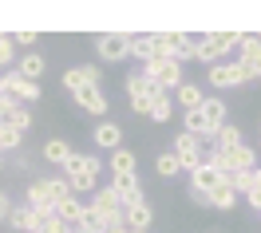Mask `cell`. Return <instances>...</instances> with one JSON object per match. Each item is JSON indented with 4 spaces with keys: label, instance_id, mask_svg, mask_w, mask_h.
<instances>
[{
    "label": "cell",
    "instance_id": "obj_1",
    "mask_svg": "<svg viewBox=\"0 0 261 233\" xmlns=\"http://www.w3.org/2000/svg\"><path fill=\"white\" fill-rule=\"evenodd\" d=\"M67 194H71V186H67V178H36L32 186H28V194H24V206L28 210H36V214L44 217L56 210V201H64Z\"/></svg>",
    "mask_w": 261,
    "mask_h": 233
},
{
    "label": "cell",
    "instance_id": "obj_2",
    "mask_svg": "<svg viewBox=\"0 0 261 233\" xmlns=\"http://www.w3.org/2000/svg\"><path fill=\"white\" fill-rule=\"evenodd\" d=\"M143 75H147L159 91H166V95H174V91L186 83V79H182V64H178V60H150V64H143Z\"/></svg>",
    "mask_w": 261,
    "mask_h": 233
},
{
    "label": "cell",
    "instance_id": "obj_3",
    "mask_svg": "<svg viewBox=\"0 0 261 233\" xmlns=\"http://www.w3.org/2000/svg\"><path fill=\"white\" fill-rule=\"evenodd\" d=\"M127 95H130V107H135V115H150V103L159 99L163 91L150 83L143 71H130V75H127Z\"/></svg>",
    "mask_w": 261,
    "mask_h": 233
},
{
    "label": "cell",
    "instance_id": "obj_4",
    "mask_svg": "<svg viewBox=\"0 0 261 233\" xmlns=\"http://www.w3.org/2000/svg\"><path fill=\"white\" fill-rule=\"evenodd\" d=\"M170 154L178 158L182 170H198L202 162H206V150H202V138H194V134H174V147H170Z\"/></svg>",
    "mask_w": 261,
    "mask_h": 233
},
{
    "label": "cell",
    "instance_id": "obj_5",
    "mask_svg": "<svg viewBox=\"0 0 261 233\" xmlns=\"http://www.w3.org/2000/svg\"><path fill=\"white\" fill-rule=\"evenodd\" d=\"M206 83L218 87V91H229V87H242V83H249V79H245L242 64H226V60H218L214 67H206Z\"/></svg>",
    "mask_w": 261,
    "mask_h": 233
},
{
    "label": "cell",
    "instance_id": "obj_6",
    "mask_svg": "<svg viewBox=\"0 0 261 233\" xmlns=\"http://www.w3.org/2000/svg\"><path fill=\"white\" fill-rule=\"evenodd\" d=\"M218 186H222V174H218L210 162H202L198 170H190V190H194V198L202 201V206H206V198H210Z\"/></svg>",
    "mask_w": 261,
    "mask_h": 233
},
{
    "label": "cell",
    "instance_id": "obj_7",
    "mask_svg": "<svg viewBox=\"0 0 261 233\" xmlns=\"http://www.w3.org/2000/svg\"><path fill=\"white\" fill-rule=\"evenodd\" d=\"M130 48V36L127 32H103L95 40V51H99V60H107V64H115V60H123Z\"/></svg>",
    "mask_w": 261,
    "mask_h": 233
},
{
    "label": "cell",
    "instance_id": "obj_8",
    "mask_svg": "<svg viewBox=\"0 0 261 233\" xmlns=\"http://www.w3.org/2000/svg\"><path fill=\"white\" fill-rule=\"evenodd\" d=\"M99 83H103V71L95 64H75V67H67V75H64L67 91H83V87H99Z\"/></svg>",
    "mask_w": 261,
    "mask_h": 233
},
{
    "label": "cell",
    "instance_id": "obj_9",
    "mask_svg": "<svg viewBox=\"0 0 261 233\" xmlns=\"http://www.w3.org/2000/svg\"><path fill=\"white\" fill-rule=\"evenodd\" d=\"M111 190L119 194L123 206H135V201L147 198V194H143V186H139V174H135V170H130V174H111Z\"/></svg>",
    "mask_w": 261,
    "mask_h": 233
},
{
    "label": "cell",
    "instance_id": "obj_10",
    "mask_svg": "<svg viewBox=\"0 0 261 233\" xmlns=\"http://www.w3.org/2000/svg\"><path fill=\"white\" fill-rule=\"evenodd\" d=\"M202 119H206V131H210V138H214V131L229 123V103L218 99V95H206V99H202Z\"/></svg>",
    "mask_w": 261,
    "mask_h": 233
},
{
    "label": "cell",
    "instance_id": "obj_11",
    "mask_svg": "<svg viewBox=\"0 0 261 233\" xmlns=\"http://www.w3.org/2000/svg\"><path fill=\"white\" fill-rule=\"evenodd\" d=\"M12 71H16L20 79H28V83H40V75L48 71V60H44L40 51H24V55L16 60V67H12Z\"/></svg>",
    "mask_w": 261,
    "mask_h": 233
},
{
    "label": "cell",
    "instance_id": "obj_12",
    "mask_svg": "<svg viewBox=\"0 0 261 233\" xmlns=\"http://www.w3.org/2000/svg\"><path fill=\"white\" fill-rule=\"evenodd\" d=\"M123 225L127 229H150L154 225V210H150V201H135V206H123Z\"/></svg>",
    "mask_w": 261,
    "mask_h": 233
},
{
    "label": "cell",
    "instance_id": "obj_13",
    "mask_svg": "<svg viewBox=\"0 0 261 233\" xmlns=\"http://www.w3.org/2000/svg\"><path fill=\"white\" fill-rule=\"evenodd\" d=\"M71 99H75V107H80V111H87V115H103V111H107V95H103V87H83V91H71Z\"/></svg>",
    "mask_w": 261,
    "mask_h": 233
},
{
    "label": "cell",
    "instance_id": "obj_14",
    "mask_svg": "<svg viewBox=\"0 0 261 233\" xmlns=\"http://www.w3.org/2000/svg\"><path fill=\"white\" fill-rule=\"evenodd\" d=\"M95 182H99V158H91V166L80 170V174H67V186H71V194H75V198L95 194Z\"/></svg>",
    "mask_w": 261,
    "mask_h": 233
},
{
    "label": "cell",
    "instance_id": "obj_15",
    "mask_svg": "<svg viewBox=\"0 0 261 233\" xmlns=\"http://www.w3.org/2000/svg\"><path fill=\"white\" fill-rule=\"evenodd\" d=\"M170 99H174V111L182 107V115H186V111H198V107H202V99H206V91H202L198 83H182L178 91L170 95Z\"/></svg>",
    "mask_w": 261,
    "mask_h": 233
},
{
    "label": "cell",
    "instance_id": "obj_16",
    "mask_svg": "<svg viewBox=\"0 0 261 233\" xmlns=\"http://www.w3.org/2000/svg\"><path fill=\"white\" fill-rule=\"evenodd\" d=\"M83 210H87V201H83V198H75V194H67L64 201H56V210H51V214L60 217L64 225H80Z\"/></svg>",
    "mask_w": 261,
    "mask_h": 233
},
{
    "label": "cell",
    "instance_id": "obj_17",
    "mask_svg": "<svg viewBox=\"0 0 261 233\" xmlns=\"http://www.w3.org/2000/svg\"><path fill=\"white\" fill-rule=\"evenodd\" d=\"M8 225L16 233H32L36 225H40V214L28 210V206H12V210H8Z\"/></svg>",
    "mask_w": 261,
    "mask_h": 233
},
{
    "label": "cell",
    "instance_id": "obj_18",
    "mask_svg": "<svg viewBox=\"0 0 261 233\" xmlns=\"http://www.w3.org/2000/svg\"><path fill=\"white\" fill-rule=\"evenodd\" d=\"M95 147L119 150V147H123V127H119V123H99V127H95Z\"/></svg>",
    "mask_w": 261,
    "mask_h": 233
},
{
    "label": "cell",
    "instance_id": "obj_19",
    "mask_svg": "<svg viewBox=\"0 0 261 233\" xmlns=\"http://www.w3.org/2000/svg\"><path fill=\"white\" fill-rule=\"evenodd\" d=\"M210 142H214V154H222V150L238 147V142H245V138H242V131H238L233 123H226V127H218V131H214Z\"/></svg>",
    "mask_w": 261,
    "mask_h": 233
},
{
    "label": "cell",
    "instance_id": "obj_20",
    "mask_svg": "<svg viewBox=\"0 0 261 233\" xmlns=\"http://www.w3.org/2000/svg\"><path fill=\"white\" fill-rule=\"evenodd\" d=\"M44 158H48L56 170H64V162L71 158V147H67V138H48V142H44Z\"/></svg>",
    "mask_w": 261,
    "mask_h": 233
},
{
    "label": "cell",
    "instance_id": "obj_21",
    "mask_svg": "<svg viewBox=\"0 0 261 233\" xmlns=\"http://www.w3.org/2000/svg\"><path fill=\"white\" fill-rule=\"evenodd\" d=\"M194 60L206 64V67H214L218 60H222V51H218V44H214V32L202 36V40H194Z\"/></svg>",
    "mask_w": 261,
    "mask_h": 233
},
{
    "label": "cell",
    "instance_id": "obj_22",
    "mask_svg": "<svg viewBox=\"0 0 261 233\" xmlns=\"http://www.w3.org/2000/svg\"><path fill=\"white\" fill-rule=\"evenodd\" d=\"M127 55H135V60L150 64V60H154V32H150V36H130V48H127Z\"/></svg>",
    "mask_w": 261,
    "mask_h": 233
},
{
    "label": "cell",
    "instance_id": "obj_23",
    "mask_svg": "<svg viewBox=\"0 0 261 233\" xmlns=\"http://www.w3.org/2000/svg\"><path fill=\"white\" fill-rule=\"evenodd\" d=\"M238 201H242V198H238V194H233V190L222 182V186H218V190L210 194V198H206V206H214V210H222V214H226V210H233Z\"/></svg>",
    "mask_w": 261,
    "mask_h": 233
},
{
    "label": "cell",
    "instance_id": "obj_24",
    "mask_svg": "<svg viewBox=\"0 0 261 233\" xmlns=\"http://www.w3.org/2000/svg\"><path fill=\"white\" fill-rule=\"evenodd\" d=\"M135 150H127V147H119V150H111V174H130L135 170Z\"/></svg>",
    "mask_w": 261,
    "mask_h": 233
},
{
    "label": "cell",
    "instance_id": "obj_25",
    "mask_svg": "<svg viewBox=\"0 0 261 233\" xmlns=\"http://www.w3.org/2000/svg\"><path fill=\"white\" fill-rule=\"evenodd\" d=\"M150 119H154V123H170V119H174V99H170L166 91L150 103Z\"/></svg>",
    "mask_w": 261,
    "mask_h": 233
},
{
    "label": "cell",
    "instance_id": "obj_26",
    "mask_svg": "<svg viewBox=\"0 0 261 233\" xmlns=\"http://www.w3.org/2000/svg\"><path fill=\"white\" fill-rule=\"evenodd\" d=\"M154 170H159V174H163V178H174V174H182V166H178V158H174V154H170V150H166V154H159V158H154Z\"/></svg>",
    "mask_w": 261,
    "mask_h": 233
},
{
    "label": "cell",
    "instance_id": "obj_27",
    "mask_svg": "<svg viewBox=\"0 0 261 233\" xmlns=\"http://www.w3.org/2000/svg\"><path fill=\"white\" fill-rule=\"evenodd\" d=\"M12 64H16V44L12 36H0V71H8Z\"/></svg>",
    "mask_w": 261,
    "mask_h": 233
},
{
    "label": "cell",
    "instance_id": "obj_28",
    "mask_svg": "<svg viewBox=\"0 0 261 233\" xmlns=\"http://www.w3.org/2000/svg\"><path fill=\"white\" fill-rule=\"evenodd\" d=\"M245 206H253L261 214V166H253V186H249V194H245Z\"/></svg>",
    "mask_w": 261,
    "mask_h": 233
},
{
    "label": "cell",
    "instance_id": "obj_29",
    "mask_svg": "<svg viewBox=\"0 0 261 233\" xmlns=\"http://www.w3.org/2000/svg\"><path fill=\"white\" fill-rule=\"evenodd\" d=\"M87 166H91V154H75V150H71V158L64 162V178L67 174H80V170H87Z\"/></svg>",
    "mask_w": 261,
    "mask_h": 233
},
{
    "label": "cell",
    "instance_id": "obj_30",
    "mask_svg": "<svg viewBox=\"0 0 261 233\" xmlns=\"http://www.w3.org/2000/svg\"><path fill=\"white\" fill-rule=\"evenodd\" d=\"M64 229H67V225H64L56 214H44V217H40V225H36L32 233H64Z\"/></svg>",
    "mask_w": 261,
    "mask_h": 233
},
{
    "label": "cell",
    "instance_id": "obj_31",
    "mask_svg": "<svg viewBox=\"0 0 261 233\" xmlns=\"http://www.w3.org/2000/svg\"><path fill=\"white\" fill-rule=\"evenodd\" d=\"M238 36H242V32H214L218 51H222V55H226V51H233V48H238Z\"/></svg>",
    "mask_w": 261,
    "mask_h": 233
},
{
    "label": "cell",
    "instance_id": "obj_32",
    "mask_svg": "<svg viewBox=\"0 0 261 233\" xmlns=\"http://www.w3.org/2000/svg\"><path fill=\"white\" fill-rule=\"evenodd\" d=\"M36 40H40L36 32H16V36H12V44H24V48H28V44H36Z\"/></svg>",
    "mask_w": 261,
    "mask_h": 233
},
{
    "label": "cell",
    "instance_id": "obj_33",
    "mask_svg": "<svg viewBox=\"0 0 261 233\" xmlns=\"http://www.w3.org/2000/svg\"><path fill=\"white\" fill-rule=\"evenodd\" d=\"M8 210H12V198L0 190V221H8Z\"/></svg>",
    "mask_w": 261,
    "mask_h": 233
},
{
    "label": "cell",
    "instance_id": "obj_34",
    "mask_svg": "<svg viewBox=\"0 0 261 233\" xmlns=\"http://www.w3.org/2000/svg\"><path fill=\"white\" fill-rule=\"evenodd\" d=\"M95 233H127V229H95Z\"/></svg>",
    "mask_w": 261,
    "mask_h": 233
},
{
    "label": "cell",
    "instance_id": "obj_35",
    "mask_svg": "<svg viewBox=\"0 0 261 233\" xmlns=\"http://www.w3.org/2000/svg\"><path fill=\"white\" fill-rule=\"evenodd\" d=\"M127 233H150V229H127Z\"/></svg>",
    "mask_w": 261,
    "mask_h": 233
},
{
    "label": "cell",
    "instance_id": "obj_36",
    "mask_svg": "<svg viewBox=\"0 0 261 233\" xmlns=\"http://www.w3.org/2000/svg\"><path fill=\"white\" fill-rule=\"evenodd\" d=\"M0 170H4V154H0Z\"/></svg>",
    "mask_w": 261,
    "mask_h": 233
},
{
    "label": "cell",
    "instance_id": "obj_37",
    "mask_svg": "<svg viewBox=\"0 0 261 233\" xmlns=\"http://www.w3.org/2000/svg\"><path fill=\"white\" fill-rule=\"evenodd\" d=\"M206 233H222V229H206Z\"/></svg>",
    "mask_w": 261,
    "mask_h": 233
},
{
    "label": "cell",
    "instance_id": "obj_38",
    "mask_svg": "<svg viewBox=\"0 0 261 233\" xmlns=\"http://www.w3.org/2000/svg\"><path fill=\"white\" fill-rule=\"evenodd\" d=\"M257 217H261V214H257Z\"/></svg>",
    "mask_w": 261,
    "mask_h": 233
}]
</instances>
